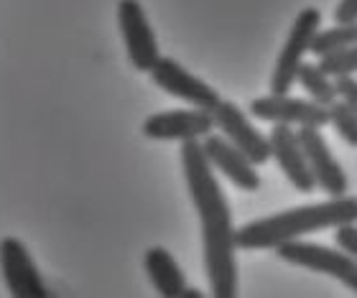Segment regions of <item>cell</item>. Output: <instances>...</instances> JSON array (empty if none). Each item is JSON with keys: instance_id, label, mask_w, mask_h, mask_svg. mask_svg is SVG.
Masks as SVG:
<instances>
[{"instance_id": "30bf717a", "label": "cell", "mask_w": 357, "mask_h": 298, "mask_svg": "<svg viewBox=\"0 0 357 298\" xmlns=\"http://www.w3.org/2000/svg\"><path fill=\"white\" fill-rule=\"evenodd\" d=\"M212 118H215V125L222 130L225 138H227L235 148L243 150L255 166L271 161V138L263 135L235 102L222 100V102L212 110Z\"/></svg>"}, {"instance_id": "8992f818", "label": "cell", "mask_w": 357, "mask_h": 298, "mask_svg": "<svg viewBox=\"0 0 357 298\" xmlns=\"http://www.w3.org/2000/svg\"><path fill=\"white\" fill-rule=\"evenodd\" d=\"M151 79L156 87L172 95V97L181 100V102L192 104V107H199V110H215L217 104L222 102L220 92L215 87H209L204 79L194 77L189 69H184L178 61L169 59V56H161L158 64L149 72Z\"/></svg>"}, {"instance_id": "9a60e30c", "label": "cell", "mask_w": 357, "mask_h": 298, "mask_svg": "<svg viewBox=\"0 0 357 298\" xmlns=\"http://www.w3.org/2000/svg\"><path fill=\"white\" fill-rule=\"evenodd\" d=\"M298 84L304 87V92L314 102L324 104V107H332L340 100L335 77H329L319 64H306L304 61L301 69H298Z\"/></svg>"}, {"instance_id": "ffe728a7", "label": "cell", "mask_w": 357, "mask_h": 298, "mask_svg": "<svg viewBox=\"0 0 357 298\" xmlns=\"http://www.w3.org/2000/svg\"><path fill=\"white\" fill-rule=\"evenodd\" d=\"M335 82H337V95H340V100L347 102L352 110L357 112V79L350 74V77H335Z\"/></svg>"}, {"instance_id": "9c48e42d", "label": "cell", "mask_w": 357, "mask_h": 298, "mask_svg": "<svg viewBox=\"0 0 357 298\" xmlns=\"http://www.w3.org/2000/svg\"><path fill=\"white\" fill-rule=\"evenodd\" d=\"M215 118L209 110L186 107V110H164L151 115L143 123V135L151 141H202L215 130Z\"/></svg>"}, {"instance_id": "d6986e66", "label": "cell", "mask_w": 357, "mask_h": 298, "mask_svg": "<svg viewBox=\"0 0 357 298\" xmlns=\"http://www.w3.org/2000/svg\"><path fill=\"white\" fill-rule=\"evenodd\" d=\"M335 240H337V247H342L344 253H350L352 258L357 260V222H350V224H342V227H337V230H335Z\"/></svg>"}, {"instance_id": "7402d4cb", "label": "cell", "mask_w": 357, "mask_h": 298, "mask_svg": "<svg viewBox=\"0 0 357 298\" xmlns=\"http://www.w3.org/2000/svg\"><path fill=\"white\" fill-rule=\"evenodd\" d=\"M199 296H202V291H197V288H186L181 298H199Z\"/></svg>"}, {"instance_id": "5b68a950", "label": "cell", "mask_w": 357, "mask_h": 298, "mask_svg": "<svg viewBox=\"0 0 357 298\" xmlns=\"http://www.w3.org/2000/svg\"><path fill=\"white\" fill-rule=\"evenodd\" d=\"M118 26L126 41L128 59L138 72H151L161 59L156 33L151 29L149 15L138 0H120L118 3Z\"/></svg>"}, {"instance_id": "8fae6325", "label": "cell", "mask_w": 357, "mask_h": 298, "mask_svg": "<svg viewBox=\"0 0 357 298\" xmlns=\"http://www.w3.org/2000/svg\"><path fill=\"white\" fill-rule=\"evenodd\" d=\"M298 141L304 148V156L309 161L317 187L327 196H344L347 194V173L342 171V166L337 164V158L332 156L324 135L319 133V127H298Z\"/></svg>"}, {"instance_id": "52a82bcc", "label": "cell", "mask_w": 357, "mask_h": 298, "mask_svg": "<svg viewBox=\"0 0 357 298\" xmlns=\"http://www.w3.org/2000/svg\"><path fill=\"white\" fill-rule=\"evenodd\" d=\"M0 273L15 298H49L44 278L31 258L29 247L18 237L0 240Z\"/></svg>"}, {"instance_id": "ac0fdd59", "label": "cell", "mask_w": 357, "mask_h": 298, "mask_svg": "<svg viewBox=\"0 0 357 298\" xmlns=\"http://www.w3.org/2000/svg\"><path fill=\"white\" fill-rule=\"evenodd\" d=\"M319 67L329 77H350L357 74V46L342 49V52H332L319 56Z\"/></svg>"}, {"instance_id": "ba28073f", "label": "cell", "mask_w": 357, "mask_h": 298, "mask_svg": "<svg viewBox=\"0 0 357 298\" xmlns=\"http://www.w3.org/2000/svg\"><path fill=\"white\" fill-rule=\"evenodd\" d=\"M250 115L273 125L324 127L329 123V107L314 100H296L291 95H268L250 102Z\"/></svg>"}, {"instance_id": "44dd1931", "label": "cell", "mask_w": 357, "mask_h": 298, "mask_svg": "<svg viewBox=\"0 0 357 298\" xmlns=\"http://www.w3.org/2000/svg\"><path fill=\"white\" fill-rule=\"evenodd\" d=\"M337 23H355L357 21V0H340L335 8Z\"/></svg>"}, {"instance_id": "2e32d148", "label": "cell", "mask_w": 357, "mask_h": 298, "mask_svg": "<svg viewBox=\"0 0 357 298\" xmlns=\"http://www.w3.org/2000/svg\"><path fill=\"white\" fill-rule=\"evenodd\" d=\"M350 46H357V21L337 23L335 29L319 31L312 41V52L317 56H324V54L342 52V49H350Z\"/></svg>"}, {"instance_id": "5bb4252c", "label": "cell", "mask_w": 357, "mask_h": 298, "mask_svg": "<svg viewBox=\"0 0 357 298\" xmlns=\"http://www.w3.org/2000/svg\"><path fill=\"white\" fill-rule=\"evenodd\" d=\"M146 273H149L151 283L156 285V291L166 298H181L186 291V278L174 260V255L166 247H151L146 258H143Z\"/></svg>"}, {"instance_id": "4fadbf2b", "label": "cell", "mask_w": 357, "mask_h": 298, "mask_svg": "<svg viewBox=\"0 0 357 298\" xmlns=\"http://www.w3.org/2000/svg\"><path fill=\"white\" fill-rule=\"evenodd\" d=\"M202 148H204V156L209 158V164L215 166L217 171L225 173V179H230L243 191H258L261 176L255 171V164L243 150L235 148L225 135L220 138V135L209 133L202 141Z\"/></svg>"}, {"instance_id": "7c38bea8", "label": "cell", "mask_w": 357, "mask_h": 298, "mask_svg": "<svg viewBox=\"0 0 357 298\" xmlns=\"http://www.w3.org/2000/svg\"><path fill=\"white\" fill-rule=\"evenodd\" d=\"M268 138H271V158H275V164L281 166L283 176L289 179L291 187L301 194H312L317 189V179H314L309 161L304 156L298 130H294L291 125H273Z\"/></svg>"}, {"instance_id": "3957f363", "label": "cell", "mask_w": 357, "mask_h": 298, "mask_svg": "<svg viewBox=\"0 0 357 298\" xmlns=\"http://www.w3.org/2000/svg\"><path fill=\"white\" fill-rule=\"evenodd\" d=\"M321 13L319 8H304L291 26L286 44H283L278 59H275L273 74H271V95H289L298 82V69L304 64L306 52H312V41L319 33Z\"/></svg>"}, {"instance_id": "e0dca14e", "label": "cell", "mask_w": 357, "mask_h": 298, "mask_svg": "<svg viewBox=\"0 0 357 298\" xmlns=\"http://www.w3.org/2000/svg\"><path fill=\"white\" fill-rule=\"evenodd\" d=\"M329 125L335 127L340 138H342L347 146L357 148V112L352 110L350 104L337 100L332 107H329Z\"/></svg>"}, {"instance_id": "7a4b0ae2", "label": "cell", "mask_w": 357, "mask_h": 298, "mask_svg": "<svg viewBox=\"0 0 357 298\" xmlns=\"http://www.w3.org/2000/svg\"><path fill=\"white\" fill-rule=\"evenodd\" d=\"M357 222V196H329L321 204L286 209L255 222H248L235 232V242L243 250H271L283 242L309 235V232L337 230L342 224Z\"/></svg>"}, {"instance_id": "277c9868", "label": "cell", "mask_w": 357, "mask_h": 298, "mask_svg": "<svg viewBox=\"0 0 357 298\" xmlns=\"http://www.w3.org/2000/svg\"><path fill=\"white\" fill-rule=\"evenodd\" d=\"M278 258L298 268L314 270V273H324L329 278H337L340 283H344L350 291L357 293V260L350 253H344L342 247H324V245H312V242H283L275 247Z\"/></svg>"}, {"instance_id": "6da1fadb", "label": "cell", "mask_w": 357, "mask_h": 298, "mask_svg": "<svg viewBox=\"0 0 357 298\" xmlns=\"http://www.w3.org/2000/svg\"><path fill=\"white\" fill-rule=\"evenodd\" d=\"M181 166L192 204L202 222L204 270L215 298H232L238 293V262H235V227L230 204L215 179L212 164L204 156L202 141L181 143Z\"/></svg>"}]
</instances>
